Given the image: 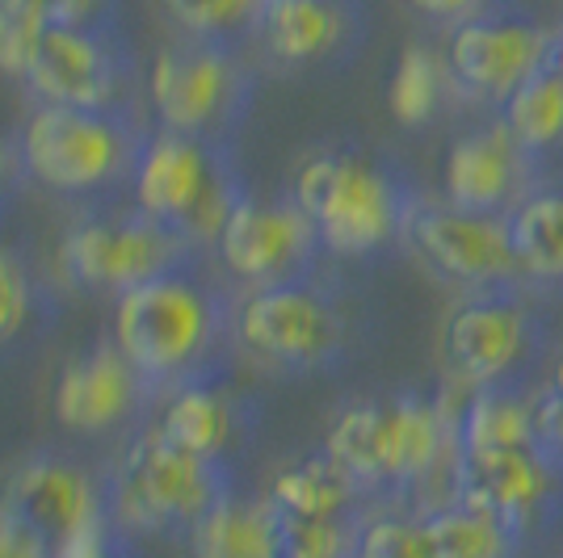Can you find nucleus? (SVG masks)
<instances>
[{
    "instance_id": "obj_3",
    "label": "nucleus",
    "mask_w": 563,
    "mask_h": 558,
    "mask_svg": "<svg viewBox=\"0 0 563 558\" xmlns=\"http://www.w3.org/2000/svg\"><path fill=\"white\" fill-rule=\"evenodd\" d=\"M240 198L232 164L207 140L161 131L135 160V207L189 244H214Z\"/></svg>"
},
{
    "instance_id": "obj_37",
    "label": "nucleus",
    "mask_w": 563,
    "mask_h": 558,
    "mask_svg": "<svg viewBox=\"0 0 563 558\" xmlns=\"http://www.w3.org/2000/svg\"><path fill=\"white\" fill-rule=\"evenodd\" d=\"M547 68H555L563 76V25H555V43H551V64Z\"/></svg>"
},
{
    "instance_id": "obj_8",
    "label": "nucleus",
    "mask_w": 563,
    "mask_h": 558,
    "mask_svg": "<svg viewBox=\"0 0 563 558\" xmlns=\"http://www.w3.org/2000/svg\"><path fill=\"white\" fill-rule=\"evenodd\" d=\"M235 341L278 370H320L345 349V315L307 278L253 290L235 311Z\"/></svg>"
},
{
    "instance_id": "obj_36",
    "label": "nucleus",
    "mask_w": 563,
    "mask_h": 558,
    "mask_svg": "<svg viewBox=\"0 0 563 558\" xmlns=\"http://www.w3.org/2000/svg\"><path fill=\"white\" fill-rule=\"evenodd\" d=\"M55 558H114L110 555V529H106V516L85 525L80 534H71L64 546H55Z\"/></svg>"
},
{
    "instance_id": "obj_20",
    "label": "nucleus",
    "mask_w": 563,
    "mask_h": 558,
    "mask_svg": "<svg viewBox=\"0 0 563 558\" xmlns=\"http://www.w3.org/2000/svg\"><path fill=\"white\" fill-rule=\"evenodd\" d=\"M235 424H240V416H235L232 395L219 387H207V382L177 387L156 416V428L165 442H173L194 458H211V462H223V454L235 437Z\"/></svg>"
},
{
    "instance_id": "obj_16",
    "label": "nucleus",
    "mask_w": 563,
    "mask_h": 558,
    "mask_svg": "<svg viewBox=\"0 0 563 558\" xmlns=\"http://www.w3.org/2000/svg\"><path fill=\"white\" fill-rule=\"evenodd\" d=\"M253 38L282 68L336 64L362 47L366 9L362 0H265Z\"/></svg>"
},
{
    "instance_id": "obj_7",
    "label": "nucleus",
    "mask_w": 563,
    "mask_h": 558,
    "mask_svg": "<svg viewBox=\"0 0 563 558\" xmlns=\"http://www.w3.org/2000/svg\"><path fill=\"white\" fill-rule=\"evenodd\" d=\"M539 349L542 324L517 290L463 294L442 324V361L463 391L521 382Z\"/></svg>"
},
{
    "instance_id": "obj_38",
    "label": "nucleus",
    "mask_w": 563,
    "mask_h": 558,
    "mask_svg": "<svg viewBox=\"0 0 563 558\" xmlns=\"http://www.w3.org/2000/svg\"><path fill=\"white\" fill-rule=\"evenodd\" d=\"M547 382L563 395V349H560V357H555V366H551V378H547Z\"/></svg>"
},
{
    "instance_id": "obj_19",
    "label": "nucleus",
    "mask_w": 563,
    "mask_h": 558,
    "mask_svg": "<svg viewBox=\"0 0 563 558\" xmlns=\"http://www.w3.org/2000/svg\"><path fill=\"white\" fill-rule=\"evenodd\" d=\"M509 244H514L521 281L551 286L563 281V181H534L509 214Z\"/></svg>"
},
{
    "instance_id": "obj_30",
    "label": "nucleus",
    "mask_w": 563,
    "mask_h": 558,
    "mask_svg": "<svg viewBox=\"0 0 563 558\" xmlns=\"http://www.w3.org/2000/svg\"><path fill=\"white\" fill-rule=\"evenodd\" d=\"M357 555L362 558H438L424 516H375L357 525Z\"/></svg>"
},
{
    "instance_id": "obj_9",
    "label": "nucleus",
    "mask_w": 563,
    "mask_h": 558,
    "mask_svg": "<svg viewBox=\"0 0 563 558\" xmlns=\"http://www.w3.org/2000/svg\"><path fill=\"white\" fill-rule=\"evenodd\" d=\"M446 504H467L509 525L521 542L547 529L563 509V466L539 445L517 449H459L450 466Z\"/></svg>"
},
{
    "instance_id": "obj_15",
    "label": "nucleus",
    "mask_w": 563,
    "mask_h": 558,
    "mask_svg": "<svg viewBox=\"0 0 563 558\" xmlns=\"http://www.w3.org/2000/svg\"><path fill=\"white\" fill-rule=\"evenodd\" d=\"M542 160H534L500 114L454 135L442 160V198L475 214H509L539 181Z\"/></svg>"
},
{
    "instance_id": "obj_32",
    "label": "nucleus",
    "mask_w": 563,
    "mask_h": 558,
    "mask_svg": "<svg viewBox=\"0 0 563 558\" xmlns=\"http://www.w3.org/2000/svg\"><path fill=\"white\" fill-rule=\"evenodd\" d=\"M30 315V278L0 239V341H9Z\"/></svg>"
},
{
    "instance_id": "obj_13",
    "label": "nucleus",
    "mask_w": 563,
    "mask_h": 558,
    "mask_svg": "<svg viewBox=\"0 0 563 558\" xmlns=\"http://www.w3.org/2000/svg\"><path fill=\"white\" fill-rule=\"evenodd\" d=\"M214 253L235 281L265 290V286L307 278L316 256L324 253V244L295 198L265 202V198L244 193L214 239Z\"/></svg>"
},
{
    "instance_id": "obj_12",
    "label": "nucleus",
    "mask_w": 563,
    "mask_h": 558,
    "mask_svg": "<svg viewBox=\"0 0 563 558\" xmlns=\"http://www.w3.org/2000/svg\"><path fill=\"white\" fill-rule=\"evenodd\" d=\"M194 248L186 235L152 214L122 219H85L64 235L59 260L71 278L89 290H135L143 281L181 274L186 253Z\"/></svg>"
},
{
    "instance_id": "obj_26",
    "label": "nucleus",
    "mask_w": 563,
    "mask_h": 558,
    "mask_svg": "<svg viewBox=\"0 0 563 558\" xmlns=\"http://www.w3.org/2000/svg\"><path fill=\"white\" fill-rule=\"evenodd\" d=\"M421 516L438 546V558H514L521 546V537L509 525L467 504H438Z\"/></svg>"
},
{
    "instance_id": "obj_10",
    "label": "nucleus",
    "mask_w": 563,
    "mask_h": 558,
    "mask_svg": "<svg viewBox=\"0 0 563 558\" xmlns=\"http://www.w3.org/2000/svg\"><path fill=\"white\" fill-rule=\"evenodd\" d=\"M555 25H542L521 4L488 18L450 25L446 64L463 89V101L500 110L509 97L551 64Z\"/></svg>"
},
{
    "instance_id": "obj_17",
    "label": "nucleus",
    "mask_w": 563,
    "mask_h": 558,
    "mask_svg": "<svg viewBox=\"0 0 563 558\" xmlns=\"http://www.w3.org/2000/svg\"><path fill=\"white\" fill-rule=\"evenodd\" d=\"M0 512H9L13 521H22L25 529H34L51 550L64 546L71 534H80L85 525H93V521L106 516L93 479L85 470H76L71 462H59V458H34V462H25L9 479Z\"/></svg>"
},
{
    "instance_id": "obj_2",
    "label": "nucleus",
    "mask_w": 563,
    "mask_h": 558,
    "mask_svg": "<svg viewBox=\"0 0 563 558\" xmlns=\"http://www.w3.org/2000/svg\"><path fill=\"white\" fill-rule=\"evenodd\" d=\"M223 495H228L223 462L177 449L152 424L122 449L110 512L122 529H140V534L186 529L189 534Z\"/></svg>"
},
{
    "instance_id": "obj_18",
    "label": "nucleus",
    "mask_w": 563,
    "mask_h": 558,
    "mask_svg": "<svg viewBox=\"0 0 563 558\" xmlns=\"http://www.w3.org/2000/svg\"><path fill=\"white\" fill-rule=\"evenodd\" d=\"M143 382L147 378L126 361V353L118 349L114 341H106L89 357L71 361L68 370L59 373L55 420L71 433H89V437L106 433L135 412Z\"/></svg>"
},
{
    "instance_id": "obj_11",
    "label": "nucleus",
    "mask_w": 563,
    "mask_h": 558,
    "mask_svg": "<svg viewBox=\"0 0 563 558\" xmlns=\"http://www.w3.org/2000/svg\"><path fill=\"white\" fill-rule=\"evenodd\" d=\"M22 160L55 193H89L118 181L140 156H131L122 126L101 110L38 105L22 131Z\"/></svg>"
},
{
    "instance_id": "obj_31",
    "label": "nucleus",
    "mask_w": 563,
    "mask_h": 558,
    "mask_svg": "<svg viewBox=\"0 0 563 558\" xmlns=\"http://www.w3.org/2000/svg\"><path fill=\"white\" fill-rule=\"evenodd\" d=\"M43 25H51V22H34V18L13 13V9L0 4V71H4V76H25Z\"/></svg>"
},
{
    "instance_id": "obj_14",
    "label": "nucleus",
    "mask_w": 563,
    "mask_h": 558,
    "mask_svg": "<svg viewBox=\"0 0 563 558\" xmlns=\"http://www.w3.org/2000/svg\"><path fill=\"white\" fill-rule=\"evenodd\" d=\"M30 93L43 105H71V110H110L122 85V55L110 30L89 25H43L30 68L22 76Z\"/></svg>"
},
{
    "instance_id": "obj_1",
    "label": "nucleus",
    "mask_w": 563,
    "mask_h": 558,
    "mask_svg": "<svg viewBox=\"0 0 563 558\" xmlns=\"http://www.w3.org/2000/svg\"><path fill=\"white\" fill-rule=\"evenodd\" d=\"M290 198L316 223L324 253L375 256L404 235L412 189L366 152H316L299 164Z\"/></svg>"
},
{
    "instance_id": "obj_34",
    "label": "nucleus",
    "mask_w": 563,
    "mask_h": 558,
    "mask_svg": "<svg viewBox=\"0 0 563 558\" xmlns=\"http://www.w3.org/2000/svg\"><path fill=\"white\" fill-rule=\"evenodd\" d=\"M421 18L438 25H459L471 22V18H488V13H500V9H517V0H408Z\"/></svg>"
},
{
    "instance_id": "obj_21",
    "label": "nucleus",
    "mask_w": 563,
    "mask_h": 558,
    "mask_svg": "<svg viewBox=\"0 0 563 558\" xmlns=\"http://www.w3.org/2000/svg\"><path fill=\"white\" fill-rule=\"evenodd\" d=\"M450 101H463V89L446 64V51H433L424 43H408L399 51L391 85H387V110L399 126L421 131L446 110Z\"/></svg>"
},
{
    "instance_id": "obj_35",
    "label": "nucleus",
    "mask_w": 563,
    "mask_h": 558,
    "mask_svg": "<svg viewBox=\"0 0 563 558\" xmlns=\"http://www.w3.org/2000/svg\"><path fill=\"white\" fill-rule=\"evenodd\" d=\"M0 558H55V550L34 529H25L22 521L0 512Z\"/></svg>"
},
{
    "instance_id": "obj_23",
    "label": "nucleus",
    "mask_w": 563,
    "mask_h": 558,
    "mask_svg": "<svg viewBox=\"0 0 563 558\" xmlns=\"http://www.w3.org/2000/svg\"><path fill=\"white\" fill-rule=\"evenodd\" d=\"M459 449H517L534 445V403L526 382L467 391L459 408Z\"/></svg>"
},
{
    "instance_id": "obj_40",
    "label": "nucleus",
    "mask_w": 563,
    "mask_h": 558,
    "mask_svg": "<svg viewBox=\"0 0 563 558\" xmlns=\"http://www.w3.org/2000/svg\"><path fill=\"white\" fill-rule=\"evenodd\" d=\"M345 558H362V555H357V550H353V555H345Z\"/></svg>"
},
{
    "instance_id": "obj_25",
    "label": "nucleus",
    "mask_w": 563,
    "mask_h": 558,
    "mask_svg": "<svg viewBox=\"0 0 563 558\" xmlns=\"http://www.w3.org/2000/svg\"><path fill=\"white\" fill-rule=\"evenodd\" d=\"M496 114L534 160L555 156L563 147V76L555 68H542Z\"/></svg>"
},
{
    "instance_id": "obj_27",
    "label": "nucleus",
    "mask_w": 563,
    "mask_h": 558,
    "mask_svg": "<svg viewBox=\"0 0 563 558\" xmlns=\"http://www.w3.org/2000/svg\"><path fill=\"white\" fill-rule=\"evenodd\" d=\"M324 449L362 483V491L383 488V399H357L341 408L332 416Z\"/></svg>"
},
{
    "instance_id": "obj_28",
    "label": "nucleus",
    "mask_w": 563,
    "mask_h": 558,
    "mask_svg": "<svg viewBox=\"0 0 563 558\" xmlns=\"http://www.w3.org/2000/svg\"><path fill=\"white\" fill-rule=\"evenodd\" d=\"M265 0H165V13L186 38L235 47L244 34H257Z\"/></svg>"
},
{
    "instance_id": "obj_29",
    "label": "nucleus",
    "mask_w": 563,
    "mask_h": 558,
    "mask_svg": "<svg viewBox=\"0 0 563 558\" xmlns=\"http://www.w3.org/2000/svg\"><path fill=\"white\" fill-rule=\"evenodd\" d=\"M353 550L357 529L350 525V516H295L274 504V558H345Z\"/></svg>"
},
{
    "instance_id": "obj_39",
    "label": "nucleus",
    "mask_w": 563,
    "mask_h": 558,
    "mask_svg": "<svg viewBox=\"0 0 563 558\" xmlns=\"http://www.w3.org/2000/svg\"><path fill=\"white\" fill-rule=\"evenodd\" d=\"M9 164H13V156H9V147L0 143V186H4V177H9Z\"/></svg>"
},
{
    "instance_id": "obj_5",
    "label": "nucleus",
    "mask_w": 563,
    "mask_h": 558,
    "mask_svg": "<svg viewBox=\"0 0 563 558\" xmlns=\"http://www.w3.org/2000/svg\"><path fill=\"white\" fill-rule=\"evenodd\" d=\"M408 248L421 256V265L463 294L479 290H521L509 223L505 214H475L446 202V198H412L404 214Z\"/></svg>"
},
{
    "instance_id": "obj_33",
    "label": "nucleus",
    "mask_w": 563,
    "mask_h": 558,
    "mask_svg": "<svg viewBox=\"0 0 563 558\" xmlns=\"http://www.w3.org/2000/svg\"><path fill=\"white\" fill-rule=\"evenodd\" d=\"M530 403H534V445L551 462L563 466V395L542 382V387H530Z\"/></svg>"
},
{
    "instance_id": "obj_22",
    "label": "nucleus",
    "mask_w": 563,
    "mask_h": 558,
    "mask_svg": "<svg viewBox=\"0 0 563 558\" xmlns=\"http://www.w3.org/2000/svg\"><path fill=\"white\" fill-rule=\"evenodd\" d=\"M194 558H274V504L269 495L240 500L223 495L194 529H189Z\"/></svg>"
},
{
    "instance_id": "obj_24",
    "label": "nucleus",
    "mask_w": 563,
    "mask_h": 558,
    "mask_svg": "<svg viewBox=\"0 0 563 558\" xmlns=\"http://www.w3.org/2000/svg\"><path fill=\"white\" fill-rule=\"evenodd\" d=\"M362 495V483L353 479L345 466L324 454H307L299 462L282 466L269 483V500L282 512H295V516H350L353 500Z\"/></svg>"
},
{
    "instance_id": "obj_4",
    "label": "nucleus",
    "mask_w": 563,
    "mask_h": 558,
    "mask_svg": "<svg viewBox=\"0 0 563 558\" xmlns=\"http://www.w3.org/2000/svg\"><path fill=\"white\" fill-rule=\"evenodd\" d=\"M219 336L214 299L181 274H165L122 290L114 303V345L147 382L194 370Z\"/></svg>"
},
{
    "instance_id": "obj_6",
    "label": "nucleus",
    "mask_w": 563,
    "mask_h": 558,
    "mask_svg": "<svg viewBox=\"0 0 563 558\" xmlns=\"http://www.w3.org/2000/svg\"><path fill=\"white\" fill-rule=\"evenodd\" d=\"M147 97L165 131L214 143L249 110L253 76L232 47L189 38V43H173L152 59Z\"/></svg>"
}]
</instances>
